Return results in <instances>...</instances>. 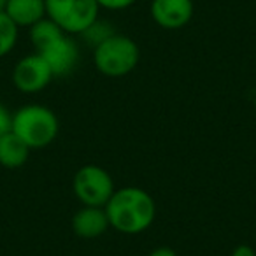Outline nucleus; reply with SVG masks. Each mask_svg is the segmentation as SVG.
<instances>
[{
	"label": "nucleus",
	"instance_id": "nucleus-1",
	"mask_svg": "<svg viewBox=\"0 0 256 256\" xmlns=\"http://www.w3.org/2000/svg\"><path fill=\"white\" fill-rule=\"evenodd\" d=\"M110 228L124 235L146 232L156 220V202L139 186L118 188L106 204Z\"/></svg>",
	"mask_w": 256,
	"mask_h": 256
},
{
	"label": "nucleus",
	"instance_id": "nucleus-2",
	"mask_svg": "<svg viewBox=\"0 0 256 256\" xmlns=\"http://www.w3.org/2000/svg\"><path fill=\"white\" fill-rule=\"evenodd\" d=\"M28 36L36 53L46 60L54 78H65L74 72L79 62V46L53 20L48 16L40 20L30 26Z\"/></svg>",
	"mask_w": 256,
	"mask_h": 256
},
{
	"label": "nucleus",
	"instance_id": "nucleus-3",
	"mask_svg": "<svg viewBox=\"0 0 256 256\" xmlns=\"http://www.w3.org/2000/svg\"><path fill=\"white\" fill-rule=\"evenodd\" d=\"M11 130L30 150H42L53 144L58 137L60 121L50 107L40 104H28L12 112Z\"/></svg>",
	"mask_w": 256,
	"mask_h": 256
},
{
	"label": "nucleus",
	"instance_id": "nucleus-4",
	"mask_svg": "<svg viewBox=\"0 0 256 256\" xmlns=\"http://www.w3.org/2000/svg\"><path fill=\"white\" fill-rule=\"evenodd\" d=\"M139 44L128 36L114 34L93 50V64L102 76L124 78L139 65Z\"/></svg>",
	"mask_w": 256,
	"mask_h": 256
},
{
	"label": "nucleus",
	"instance_id": "nucleus-5",
	"mask_svg": "<svg viewBox=\"0 0 256 256\" xmlns=\"http://www.w3.org/2000/svg\"><path fill=\"white\" fill-rule=\"evenodd\" d=\"M96 0H46V16L68 36H79L98 18Z\"/></svg>",
	"mask_w": 256,
	"mask_h": 256
},
{
	"label": "nucleus",
	"instance_id": "nucleus-6",
	"mask_svg": "<svg viewBox=\"0 0 256 256\" xmlns=\"http://www.w3.org/2000/svg\"><path fill=\"white\" fill-rule=\"evenodd\" d=\"M72 190L74 195L82 206L92 207H106L112 193L114 179L109 172L100 165H82L72 179Z\"/></svg>",
	"mask_w": 256,
	"mask_h": 256
},
{
	"label": "nucleus",
	"instance_id": "nucleus-7",
	"mask_svg": "<svg viewBox=\"0 0 256 256\" xmlns=\"http://www.w3.org/2000/svg\"><path fill=\"white\" fill-rule=\"evenodd\" d=\"M54 79L50 65L40 54L32 53L23 56L12 68V84L26 95H34L50 86Z\"/></svg>",
	"mask_w": 256,
	"mask_h": 256
},
{
	"label": "nucleus",
	"instance_id": "nucleus-8",
	"mask_svg": "<svg viewBox=\"0 0 256 256\" xmlns=\"http://www.w3.org/2000/svg\"><path fill=\"white\" fill-rule=\"evenodd\" d=\"M193 0H151L150 14L158 26L165 30H179L193 18Z\"/></svg>",
	"mask_w": 256,
	"mask_h": 256
},
{
	"label": "nucleus",
	"instance_id": "nucleus-9",
	"mask_svg": "<svg viewBox=\"0 0 256 256\" xmlns=\"http://www.w3.org/2000/svg\"><path fill=\"white\" fill-rule=\"evenodd\" d=\"M110 228L106 207L82 206L72 216V232L81 238H96Z\"/></svg>",
	"mask_w": 256,
	"mask_h": 256
},
{
	"label": "nucleus",
	"instance_id": "nucleus-10",
	"mask_svg": "<svg viewBox=\"0 0 256 256\" xmlns=\"http://www.w3.org/2000/svg\"><path fill=\"white\" fill-rule=\"evenodd\" d=\"M4 12L18 25V28H30L46 18V0H8Z\"/></svg>",
	"mask_w": 256,
	"mask_h": 256
},
{
	"label": "nucleus",
	"instance_id": "nucleus-11",
	"mask_svg": "<svg viewBox=\"0 0 256 256\" xmlns=\"http://www.w3.org/2000/svg\"><path fill=\"white\" fill-rule=\"evenodd\" d=\"M30 148L16 136L14 132H8L0 137V165L6 168H20L28 162Z\"/></svg>",
	"mask_w": 256,
	"mask_h": 256
},
{
	"label": "nucleus",
	"instance_id": "nucleus-12",
	"mask_svg": "<svg viewBox=\"0 0 256 256\" xmlns=\"http://www.w3.org/2000/svg\"><path fill=\"white\" fill-rule=\"evenodd\" d=\"M20 28L6 12H0V58L9 54L18 44Z\"/></svg>",
	"mask_w": 256,
	"mask_h": 256
},
{
	"label": "nucleus",
	"instance_id": "nucleus-13",
	"mask_svg": "<svg viewBox=\"0 0 256 256\" xmlns=\"http://www.w3.org/2000/svg\"><path fill=\"white\" fill-rule=\"evenodd\" d=\"M114 34H116L114 32V26L110 25L109 22L96 18L95 22H93L92 25L84 30V32L79 34V37H81L88 46H92L93 50H95L96 46H100L102 42H106V40L109 39V37H112Z\"/></svg>",
	"mask_w": 256,
	"mask_h": 256
},
{
	"label": "nucleus",
	"instance_id": "nucleus-14",
	"mask_svg": "<svg viewBox=\"0 0 256 256\" xmlns=\"http://www.w3.org/2000/svg\"><path fill=\"white\" fill-rule=\"evenodd\" d=\"M137 0H96L100 9H107V11H123V9L132 8Z\"/></svg>",
	"mask_w": 256,
	"mask_h": 256
},
{
	"label": "nucleus",
	"instance_id": "nucleus-15",
	"mask_svg": "<svg viewBox=\"0 0 256 256\" xmlns=\"http://www.w3.org/2000/svg\"><path fill=\"white\" fill-rule=\"evenodd\" d=\"M12 126V112H9V109L0 104V137L6 136L8 132H11Z\"/></svg>",
	"mask_w": 256,
	"mask_h": 256
},
{
	"label": "nucleus",
	"instance_id": "nucleus-16",
	"mask_svg": "<svg viewBox=\"0 0 256 256\" xmlns=\"http://www.w3.org/2000/svg\"><path fill=\"white\" fill-rule=\"evenodd\" d=\"M232 256H256V251L248 244H240L232 251Z\"/></svg>",
	"mask_w": 256,
	"mask_h": 256
},
{
	"label": "nucleus",
	"instance_id": "nucleus-17",
	"mask_svg": "<svg viewBox=\"0 0 256 256\" xmlns=\"http://www.w3.org/2000/svg\"><path fill=\"white\" fill-rule=\"evenodd\" d=\"M148 256H179V254L172 248H168V246H160V248H154Z\"/></svg>",
	"mask_w": 256,
	"mask_h": 256
},
{
	"label": "nucleus",
	"instance_id": "nucleus-18",
	"mask_svg": "<svg viewBox=\"0 0 256 256\" xmlns=\"http://www.w3.org/2000/svg\"><path fill=\"white\" fill-rule=\"evenodd\" d=\"M6 6H8V0H0V12L6 11Z\"/></svg>",
	"mask_w": 256,
	"mask_h": 256
}]
</instances>
